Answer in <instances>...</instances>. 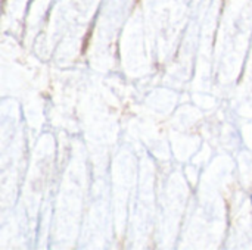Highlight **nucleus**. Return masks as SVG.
<instances>
[{"mask_svg": "<svg viewBox=\"0 0 252 250\" xmlns=\"http://www.w3.org/2000/svg\"><path fill=\"white\" fill-rule=\"evenodd\" d=\"M251 200H252V197H251Z\"/></svg>", "mask_w": 252, "mask_h": 250, "instance_id": "obj_1", "label": "nucleus"}]
</instances>
